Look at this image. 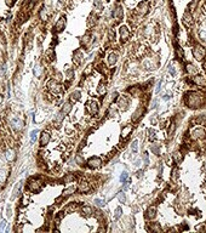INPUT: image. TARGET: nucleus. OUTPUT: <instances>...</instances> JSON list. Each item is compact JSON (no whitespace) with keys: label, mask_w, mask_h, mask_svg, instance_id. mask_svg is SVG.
Masks as SVG:
<instances>
[{"label":"nucleus","mask_w":206,"mask_h":233,"mask_svg":"<svg viewBox=\"0 0 206 233\" xmlns=\"http://www.w3.org/2000/svg\"><path fill=\"white\" fill-rule=\"evenodd\" d=\"M168 72H170V74H171V75H176V68L173 67V66H171V67H170Z\"/></svg>","instance_id":"nucleus-46"},{"label":"nucleus","mask_w":206,"mask_h":233,"mask_svg":"<svg viewBox=\"0 0 206 233\" xmlns=\"http://www.w3.org/2000/svg\"><path fill=\"white\" fill-rule=\"evenodd\" d=\"M204 102H205V97L200 92L192 91V92H189V94H187V96H185V103L190 108H198Z\"/></svg>","instance_id":"nucleus-1"},{"label":"nucleus","mask_w":206,"mask_h":233,"mask_svg":"<svg viewBox=\"0 0 206 233\" xmlns=\"http://www.w3.org/2000/svg\"><path fill=\"white\" fill-rule=\"evenodd\" d=\"M86 111H88L91 115H96L98 112V103L96 102V101H93V100L89 101V102L86 103Z\"/></svg>","instance_id":"nucleus-6"},{"label":"nucleus","mask_w":206,"mask_h":233,"mask_svg":"<svg viewBox=\"0 0 206 233\" xmlns=\"http://www.w3.org/2000/svg\"><path fill=\"white\" fill-rule=\"evenodd\" d=\"M168 99H170V96H167V95H166V96H164V100H165V101H167Z\"/></svg>","instance_id":"nucleus-54"},{"label":"nucleus","mask_w":206,"mask_h":233,"mask_svg":"<svg viewBox=\"0 0 206 233\" xmlns=\"http://www.w3.org/2000/svg\"><path fill=\"white\" fill-rule=\"evenodd\" d=\"M148 9H149V4H148V1H143V3H141L140 6H138V11H140V14H142V15L147 14Z\"/></svg>","instance_id":"nucleus-18"},{"label":"nucleus","mask_w":206,"mask_h":233,"mask_svg":"<svg viewBox=\"0 0 206 233\" xmlns=\"http://www.w3.org/2000/svg\"><path fill=\"white\" fill-rule=\"evenodd\" d=\"M131 130H132V127L130 126V125H129V126H125L124 129H122V131H121V136H122V137H127L129 134L131 132Z\"/></svg>","instance_id":"nucleus-26"},{"label":"nucleus","mask_w":206,"mask_h":233,"mask_svg":"<svg viewBox=\"0 0 206 233\" xmlns=\"http://www.w3.org/2000/svg\"><path fill=\"white\" fill-rule=\"evenodd\" d=\"M119 33H120V38H121V40H127V38L130 36V32L126 27H120Z\"/></svg>","instance_id":"nucleus-17"},{"label":"nucleus","mask_w":206,"mask_h":233,"mask_svg":"<svg viewBox=\"0 0 206 233\" xmlns=\"http://www.w3.org/2000/svg\"><path fill=\"white\" fill-rule=\"evenodd\" d=\"M178 179V169L176 168V169H173V171H172V180L176 181Z\"/></svg>","instance_id":"nucleus-41"},{"label":"nucleus","mask_w":206,"mask_h":233,"mask_svg":"<svg viewBox=\"0 0 206 233\" xmlns=\"http://www.w3.org/2000/svg\"><path fill=\"white\" fill-rule=\"evenodd\" d=\"M193 81H194L196 85H201V86L206 85V78L203 77V75H195V77L193 78Z\"/></svg>","instance_id":"nucleus-16"},{"label":"nucleus","mask_w":206,"mask_h":233,"mask_svg":"<svg viewBox=\"0 0 206 233\" xmlns=\"http://www.w3.org/2000/svg\"><path fill=\"white\" fill-rule=\"evenodd\" d=\"M11 126H12V129H14V130L20 131V130H22V127H23V121H22L20 118L15 116V118H12V119H11Z\"/></svg>","instance_id":"nucleus-7"},{"label":"nucleus","mask_w":206,"mask_h":233,"mask_svg":"<svg viewBox=\"0 0 206 233\" xmlns=\"http://www.w3.org/2000/svg\"><path fill=\"white\" fill-rule=\"evenodd\" d=\"M64 26H66V17H61L55 26V28H56L57 32H62L64 29Z\"/></svg>","instance_id":"nucleus-14"},{"label":"nucleus","mask_w":206,"mask_h":233,"mask_svg":"<svg viewBox=\"0 0 206 233\" xmlns=\"http://www.w3.org/2000/svg\"><path fill=\"white\" fill-rule=\"evenodd\" d=\"M183 24L185 26V27H192L193 26V16L190 15V12H185L184 16H183Z\"/></svg>","instance_id":"nucleus-11"},{"label":"nucleus","mask_w":206,"mask_h":233,"mask_svg":"<svg viewBox=\"0 0 206 233\" xmlns=\"http://www.w3.org/2000/svg\"><path fill=\"white\" fill-rule=\"evenodd\" d=\"M6 227H7V222H6V221H1V222H0V232L6 231Z\"/></svg>","instance_id":"nucleus-38"},{"label":"nucleus","mask_w":206,"mask_h":233,"mask_svg":"<svg viewBox=\"0 0 206 233\" xmlns=\"http://www.w3.org/2000/svg\"><path fill=\"white\" fill-rule=\"evenodd\" d=\"M116 61H118V55H116L115 52L110 53V55L108 56V63L110 64V66L115 64V63H116Z\"/></svg>","instance_id":"nucleus-21"},{"label":"nucleus","mask_w":206,"mask_h":233,"mask_svg":"<svg viewBox=\"0 0 206 233\" xmlns=\"http://www.w3.org/2000/svg\"><path fill=\"white\" fill-rule=\"evenodd\" d=\"M1 102H3V96L0 95V103H1Z\"/></svg>","instance_id":"nucleus-55"},{"label":"nucleus","mask_w":206,"mask_h":233,"mask_svg":"<svg viewBox=\"0 0 206 233\" xmlns=\"http://www.w3.org/2000/svg\"><path fill=\"white\" fill-rule=\"evenodd\" d=\"M36 136H38V130H33L30 132V140H32V142H34L35 140H36Z\"/></svg>","instance_id":"nucleus-36"},{"label":"nucleus","mask_w":206,"mask_h":233,"mask_svg":"<svg viewBox=\"0 0 206 233\" xmlns=\"http://www.w3.org/2000/svg\"><path fill=\"white\" fill-rule=\"evenodd\" d=\"M130 92H131L132 96H140L141 94H142V90H141L140 88H132L130 90Z\"/></svg>","instance_id":"nucleus-29"},{"label":"nucleus","mask_w":206,"mask_h":233,"mask_svg":"<svg viewBox=\"0 0 206 233\" xmlns=\"http://www.w3.org/2000/svg\"><path fill=\"white\" fill-rule=\"evenodd\" d=\"M40 18H41L42 21H46V20H47V15H46L45 9H42L41 12H40Z\"/></svg>","instance_id":"nucleus-39"},{"label":"nucleus","mask_w":206,"mask_h":233,"mask_svg":"<svg viewBox=\"0 0 206 233\" xmlns=\"http://www.w3.org/2000/svg\"><path fill=\"white\" fill-rule=\"evenodd\" d=\"M91 68H92V67H91V66H89V67L86 68V71L84 72V73H85V74H86V75H88V74H90V73H91Z\"/></svg>","instance_id":"nucleus-50"},{"label":"nucleus","mask_w":206,"mask_h":233,"mask_svg":"<svg viewBox=\"0 0 206 233\" xmlns=\"http://www.w3.org/2000/svg\"><path fill=\"white\" fill-rule=\"evenodd\" d=\"M204 69H206V62H204Z\"/></svg>","instance_id":"nucleus-56"},{"label":"nucleus","mask_w":206,"mask_h":233,"mask_svg":"<svg viewBox=\"0 0 206 233\" xmlns=\"http://www.w3.org/2000/svg\"><path fill=\"white\" fill-rule=\"evenodd\" d=\"M175 159H176V162H177V163L181 162V160H182V154H181V153H179V152L176 153V154H175Z\"/></svg>","instance_id":"nucleus-43"},{"label":"nucleus","mask_w":206,"mask_h":233,"mask_svg":"<svg viewBox=\"0 0 206 233\" xmlns=\"http://www.w3.org/2000/svg\"><path fill=\"white\" fill-rule=\"evenodd\" d=\"M114 17H115L116 20H119V18L122 17V9L120 6H118L115 9V11H114Z\"/></svg>","instance_id":"nucleus-27"},{"label":"nucleus","mask_w":206,"mask_h":233,"mask_svg":"<svg viewBox=\"0 0 206 233\" xmlns=\"http://www.w3.org/2000/svg\"><path fill=\"white\" fill-rule=\"evenodd\" d=\"M149 230L154 231V232H161V227L159 226V223H154V225H152V226H150Z\"/></svg>","instance_id":"nucleus-33"},{"label":"nucleus","mask_w":206,"mask_h":233,"mask_svg":"<svg viewBox=\"0 0 206 233\" xmlns=\"http://www.w3.org/2000/svg\"><path fill=\"white\" fill-rule=\"evenodd\" d=\"M95 203H96V205H98V206L104 205V200H101V199H95Z\"/></svg>","instance_id":"nucleus-44"},{"label":"nucleus","mask_w":206,"mask_h":233,"mask_svg":"<svg viewBox=\"0 0 206 233\" xmlns=\"http://www.w3.org/2000/svg\"><path fill=\"white\" fill-rule=\"evenodd\" d=\"M77 209H78V204H77V203H70V204H68L67 206H64L63 212H64V214H70V212L75 211Z\"/></svg>","instance_id":"nucleus-13"},{"label":"nucleus","mask_w":206,"mask_h":233,"mask_svg":"<svg viewBox=\"0 0 206 233\" xmlns=\"http://www.w3.org/2000/svg\"><path fill=\"white\" fill-rule=\"evenodd\" d=\"M45 56H46V58H47L49 61H52L53 58H55V52H53V50H52V49H50L49 51H46Z\"/></svg>","instance_id":"nucleus-28"},{"label":"nucleus","mask_w":206,"mask_h":233,"mask_svg":"<svg viewBox=\"0 0 206 233\" xmlns=\"http://www.w3.org/2000/svg\"><path fill=\"white\" fill-rule=\"evenodd\" d=\"M70 111H72V105H70L69 102H67V103H64V105L62 106V111H61V113H62L63 115H67Z\"/></svg>","instance_id":"nucleus-20"},{"label":"nucleus","mask_w":206,"mask_h":233,"mask_svg":"<svg viewBox=\"0 0 206 233\" xmlns=\"http://www.w3.org/2000/svg\"><path fill=\"white\" fill-rule=\"evenodd\" d=\"M47 89H49V91L53 95H57L59 92L62 91V85H59L55 79H51V80L47 83Z\"/></svg>","instance_id":"nucleus-2"},{"label":"nucleus","mask_w":206,"mask_h":233,"mask_svg":"<svg viewBox=\"0 0 206 233\" xmlns=\"http://www.w3.org/2000/svg\"><path fill=\"white\" fill-rule=\"evenodd\" d=\"M34 73L36 74V77H39V75L41 74V68H40V67H36L34 69Z\"/></svg>","instance_id":"nucleus-47"},{"label":"nucleus","mask_w":206,"mask_h":233,"mask_svg":"<svg viewBox=\"0 0 206 233\" xmlns=\"http://www.w3.org/2000/svg\"><path fill=\"white\" fill-rule=\"evenodd\" d=\"M74 179H75V176H74L73 174H69V175H67V176L63 179V181H64L66 183H68V182H72V181H74Z\"/></svg>","instance_id":"nucleus-32"},{"label":"nucleus","mask_w":206,"mask_h":233,"mask_svg":"<svg viewBox=\"0 0 206 233\" xmlns=\"http://www.w3.org/2000/svg\"><path fill=\"white\" fill-rule=\"evenodd\" d=\"M63 198H64V197H63V195H62V197H59V198H57V199H56V203H61Z\"/></svg>","instance_id":"nucleus-52"},{"label":"nucleus","mask_w":206,"mask_h":233,"mask_svg":"<svg viewBox=\"0 0 206 233\" xmlns=\"http://www.w3.org/2000/svg\"><path fill=\"white\" fill-rule=\"evenodd\" d=\"M15 154H16L15 151L12 148H10L5 152V158H6V160H9V162H12V160H15V158H16V155Z\"/></svg>","instance_id":"nucleus-19"},{"label":"nucleus","mask_w":206,"mask_h":233,"mask_svg":"<svg viewBox=\"0 0 206 233\" xmlns=\"http://www.w3.org/2000/svg\"><path fill=\"white\" fill-rule=\"evenodd\" d=\"M160 88H161V81H159V83H158V85H157V90H155V91L159 92V91H160Z\"/></svg>","instance_id":"nucleus-51"},{"label":"nucleus","mask_w":206,"mask_h":233,"mask_svg":"<svg viewBox=\"0 0 206 233\" xmlns=\"http://www.w3.org/2000/svg\"><path fill=\"white\" fill-rule=\"evenodd\" d=\"M193 56L195 57V60H198V61L204 60V57L206 56V50L204 49L203 46L195 45L194 49H193Z\"/></svg>","instance_id":"nucleus-3"},{"label":"nucleus","mask_w":206,"mask_h":233,"mask_svg":"<svg viewBox=\"0 0 206 233\" xmlns=\"http://www.w3.org/2000/svg\"><path fill=\"white\" fill-rule=\"evenodd\" d=\"M206 137V131L203 127H196L192 131V138L193 140H204Z\"/></svg>","instance_id":"nucleus-5"},{"label":"nucleus","mask_w":206,"mask_h":233,"mask_svg":"<svg viewBox=\"0 0 206 233\" xmlns=\"http://www.w3.org/2000/svg\"><path fill=\"white\" fill-rule=\"evenodd\" d=\"M50 138H51V136H50V134L47 132V131H42L41 135H40V146H46L47 143L50 142Z\"/></svg>","instance_id":"nucleus-10"},{"label":"nucleus","mask_w":206,"mask_h":233,"mask_svg":"<svg viewBox=\"0 0 206 233\" xmlns=\"http://www.w3.org/2000/svg\"><path fill=\"white\" fill-rule=\"evenodd\" d=\"M118 198H119V201L120 203H125V200H126V197H125V193H119V195H118Z\"/></svg>","instance_id":"nucleus-40"},{"label":"nucleus","mask_w":206,"mask_h":233,"mask_svg":"<svg viewBox=\"0 0 206 233\" xmlns=\"http://www.w3.org/2000/svg\"><path fill=\"white\" fill-rule=\"evenodd\" d=\"M28 203H29V195H28V194H24V195L22 197L21 204L23 205V206H26V205H28Z\"/></svg>","instance_id":"nucleus-31"},{"label":"nucleus","mask_w":206,"mask_h":233,"mask_svg":"<svg viewBox=\"0 0 206 233\" xmlns=\"http://www.w3.org/2000/svg\"><path fill=\"white\" fill-rule=\"evenodd\" d=\"M6 179H7L6 170H5V169H1V170H0V182H1V183H4V182L6 181Z\"/></svg>","instance_id":"nucleus-25"},{"label":"nucleus","mask_w":206,"mask_h":233,"mask_svg":"<svg viewBox=\"0 0 206 233\" xmlns=\"http://www.w3.org/2000/svg\"><path fill=\"white\" fill-rule=\"evenodd\" d=\"M127 106H129V100H127V97L126 96H120V99L118 100V107H120V108H127Z\"/></svg>","instance_id":"nucleus-12"},{"label":"nucleus","mask_w":206,"mask_h":233,"mask_svg":"<svg viewBox=\"0 0 206 233\" xmlns=\"http://www.w3.org/2000/svg\"><path fill=\"white\" fill-rule=\"evenodd\" d=\"M98 94H99V95H103V94H105V85L103 84V83H101V84H99V86H98Z\"/></svg>","instance_id":"nucleus-35"},{"label":"nucleus","mask_w":206,"mask_h":233,"mask_svg":"<svg viewBox=\"0 0 206 233\" xmlns=\"http://www.w3.org/2000/svg\"><path fill=\"white\" fill-rule=\"evenodd\" d=\"M138 141H137V140H135V141L132 142V146H131V147H132V151L133 152H137V149H138Z\"/></svg>","instance_id":"nucleus-42"},{"label":"nucleus","mask_w":206,"mask_h":233,"mask_svg":"<svg viewBox=\"0 0 206 233\" xmlns=\"http://www.w3.org/2000/svg\"><path fill=\"white\" fill-rule=\"evenodd\" d=\"M88 164H89V166H90V168H93V169H96V168H98V166L102 165V160H101V158H98V157H93V158H90V159H89Z\"/></svg>","instance_id":"nucleus-9"},{"label":"nucleus","mask_w":206,"mask_h":233,"mask_svg":"<svg viewBox=\"0 0 206 233\" xmlns=\"http://www.w3.org/2000/svg\"><path fill=\"white\" fill-rule=\"evenodd\" d=\"M81 56H83V55H81L80 51H77V52H75V55H74V61H75L77 64H79L81 62Z\"/></svg>","instance_id":"nucleus-30"},{"label":"nucleus","mask_w":206,"mask_h":233,"mask_svg":"<svg viewBox=\"0 0 206 233\" xmlns=\"http://www.w3.org/2000/svg\"><path fill=\"white\" fill-rule=\"evenodd\" d=\"M81 212H83V215L85 216H90L92 214V208L89 206V205H84L83 208H81Z\"/></svg>","instance_id":"nucleus-22"},{"label":"nucleus","mask_w":206,"mask_h":233,"mask_svg":"<svg viewBox=\"0 0 206 233\" xmlns=\"http://www.w3.org/2000/svg\"><path fill=\"white\" fill-rule=\"evenodd\" d=\"M205 169H206V163H205Z\"/></svg>","instance_id":"nucleus-57"},{"label":"nucleus","mask_w":206,"mask_h":233,"mask_svg":"<svg viewBox=\"0 0 206 233\" xmlns=\"http://www.w3.org/2000/svg\"><path fill=\"white\" fill-rule=\"evenodd\" d=\"M155 212H157V208L155 206H150L147 211V217L148 219H153L154 216H155Z\"/></svg>","instance_id":"nucleus-23"},{"label":"nucleus","mask_w":206,"mask_h":233,"mask_svg":"<svg viewBox=\"0 0 206 233\" xmlns=\"http://www.w3.org/2000/svg\"><path fill=\"white\" fill-rule=\"evenodd\" d=\"M77 163L79 164V165H83V164H84V159L81 158L80 155H78V157H77Z\"/></svg>","instance_id":"nucleus-45"},{"label":"nucleus","mask_w":206,"mask_h":233,"mask_svg":"<svg viewBox=\"0 0 206 233\" xmlns=\"http://www.w3.org/2000/svg\"><path fill=\"white\" fill-rule=\"evenodd\" d=\"M120 212H121V209L118 208L115 210V219H118V217H120Z\"/></svg>","instance_id":"nucleus-49"},{"label":"nucleus","mask_w":206,"mask_h":233,"mask_svg":"<svg viewBox=\"0 0 206 233\" xmlns=\"http://www.w3.org/2000/svg\"><path fill=\"white\" fill-rule=\"evenodd\" d=\"M199 35H200V38L203 39L204 41H206V32H200Z\"/></svg>","instance_id":"nucleus-48"},{"label":"nucleus","mask_w":206,"mask_h":233,"mask_svg":"<svg viewBox=\"0 0 206 233\" xmlns=\"http://www.w3.org/2000/svg\"><path fill=\"white\" fill-rule=\"evenodd\" d=\"M187 72H188L189 74H192V75H195L196 73H198V69H196L193 64H187Z\"/></svg>","instance_id":"nucleus-24"},{"label":"nucleus","mask_w":206,"mask_h":233,"mask_svg":"<svg viewBox=\"0 0 206 233\" xmlns=\"http://www.w3.org/2000/svg\"><path fill=\"white\" fill-rule=\"evenodd\" d=\"M70 97H72V101H74V102H75L77 100H79V99H80V92H79V91L73 92V94L70 95Z\"/></svg>","instance_id":"nucleus-34"},{"label":"nucleus","mask_w":206,"mask_h":233,"mask_svg":"<svg viewBox=\"0 0 206 233\" xmlns=\"http://www.w3.org/2000/svg\"><path fill=\"white\" fill-rule=\"evenodd\" d=\"M78 189H79V192H81V193H88L91 189V186L86 180H80V182L78 185Z\"/></svg>","instance_id":"nucleus-8"},{"label":"nucleus","mask_w":206,"mask_h":233,"mask_svg":"<svg viewBox=\"0 0 206 233\" xmlns=\"http://www.w3.org/2000/svg\"><path fill=\"white\" fill-rule=\"evenodd\" d=\"M127 179H129V174L126 173V171H124V173L121 174V176H120V181H121V182H126Z\"/></svg>","instance_id":"nucleus-37"},{"label":"nucleus","mask_w":206,"mask_h":233,"mask_svg":"<svg viewBox=\"0 0 206 233\" xmlns=\"http://www.w3.org/2000/svg\"><path fill=\"white\" fill-rule=\"evenodd\" d=\"M42 187V182L39 179H32L28 182V188L32 192H39Z\"/></svg>","instance_id":"nucleus-4"},{"label":"nucleus","mask_w":206,"mask_h":233,"mask_svg":"<svg viewBox=\"0 0 206 233\" xmlns=\"http://www.w3.org/2000/svg\"><path fill=\"white\" fill-rule=\"evenodd\" d=\"M152 106H153V107H152V108H155V106H157V100H154V101H153V103H152Z\"/></svg>","instance_id":"nucleus-53"},{"label":"nucleus","mask_w":206,"mask_h":233,"mask_svg":"<svg viewBox=\"0 0 206 233\" xmlns=\"http://www.w3.org/2000/svg\"><path fill=\"white\" fill-rule=\"evenodd\" d=\"M75 191H77V187L74 186V185H72V186H69V187H67L64 188V191H63V197H68V195H72V194L75 193Z\"/></svg>","instance_id":"nucleus-15"}]
</instances>
